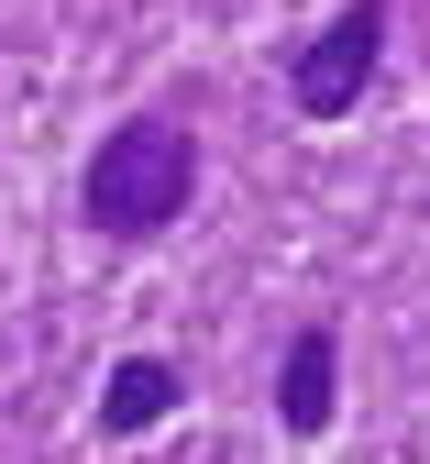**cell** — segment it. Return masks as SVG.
Here are the masks:
<instances>
[{
	"mask_svg": "<svg viewBox=\"0 0 430 464\" xmlns=\"http://www.w3.org/2000/svg\"><path fill=\"white\" fill-rule=\"evenodd\" d=\"M188 188H199V133L166 122V111H144V122H121V133L89 155L78 210L110 232V244H144V232H166L177 210H188Z\"/></svg>",
	"mask_w": 430,
	"mask_h": 464,
	"instance_id": "cell-1",
	"label": "cell"
},
{
	"mask_svg": "<svg viewBox=\"0 0 430 464\" xmlns=\"http://www.w3.org/2000/svg\"><path fill=\"white\" fill-rule=\"evenodd\" d=\"M387 12H397V0H353V12H331L310 44H298L287 100L310 111V122H342V111L364 100V78H376V55H387Z\"/></svg>",
	"mask_w": 430,
	"mask_h": 464,
	"instance_id": "cell-2",
	"label": "cell"
},
{
	"mask_svg": "<svg viewBox=\"0 0 430 464\" xmlns=\"http://www.w3.org/2000/svg\"><path fill=\"white\" fill-rule=\"evenodd\" d=\"M331 410H342V343H331V321H310V332L287 343V365H276V420L298 442H320Z\"/></svg>",
	"mask_w": 430,
	"mask_h": 464,
	"instance_id": "cell-3",
	"label": "cell"
},
{
	"mask_svg": "<svg viewBox=\"0 0 430 464\" xmlns=\"http://www.w3.org/2000/svg\"><path fill=\"white\" fill-rule=\"evenodd\" d=\"M166 410H177V365L166 354H121L110 387H100V431H155Z\"/></svg>",
	"mask_w": 430,
	"mask_h": 464,
	"instance_id": "cell-4",
	"label": "cell"
}]
</instances>
